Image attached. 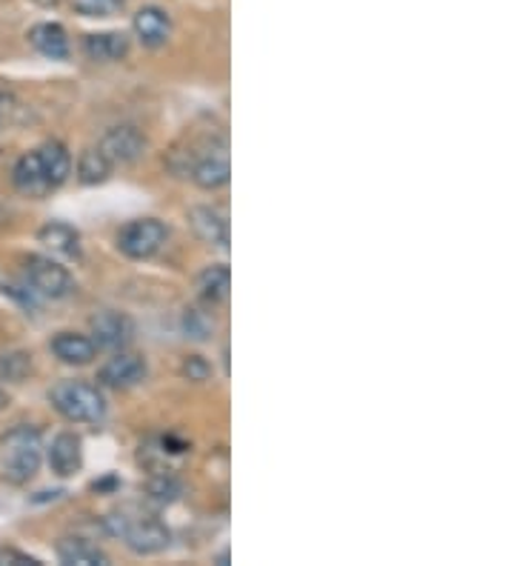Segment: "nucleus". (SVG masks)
Instances as JSON below:
<instances>
[{
  "instance_id": "obj_1",
  "label": "nucleus",
  "mask_w": 514,
  "mask_h": 566,
  "mask_svg": "<svg viewBox=\"0 0 514 566\" xmlns=\"http://www.w3.org/2000/svg\"><path fill=\"white\" fill-rule=\"evenodd\" d=\"M41 463L43 438L34 427L21 423L0 438V472H3V481H9L12 486L29 484L41 470Z\"/></svg>"
},
{
  "instance_id": "obj_2",
  "label": "nucleus",
  "mask_w": 514,
  "mask_h": 566,
  "mask_svg": "<svg viewBox=\"0 0 514 566\" xmlns=\"http://www.w3.org/2000/svg\"><path fill=\"white\" fill-rule=\"evenodd\" d=\"M49 401L72 423H101L106 418V398L90 380H61L49 389Z\"/></svg>"
},
{
  "instance_id": "obj_3",
  "label": "nucleus",
  "mask_w": 514,
  "mask_h": 566,
  "mask_svg": "<svg viewBox=\"0 0 514 566\" xmlns=\"http://www.w3.org/2000/svg\"><path fill=\"white\" fill-rule=\"evenodd\" d=\"M183 172L189 175L200 189H206V192H214V189L227 187L229 175H232L227 140L212 138L200 146H192V149L186 153Z\"/></svg>"
},
{
  "instance_id": "obj_4",
  "label": "nucleus",
  "mask_w": 514,
  "mask_h": 566,
  "mask_svg": "<svg viewBox=\"0 0 514 566\" xmlns=\"http://www.w3.org/2000/svg\"><path fill=\"white\" fill-rule=\"evenodd\" d=\"M106 526H109L112 535L124 538V544L135 555H158L171 544V532L166 530L164 521L151 518V515H137V518L112 515V518H106Z\"/></svg>"
},
{
  "instance_id": "obj_5",
  "label": "nucleus",
  "mask_w": 514,
  "mask_h": 566,
  "mask_svg": "<svg viewBox=\"0 0 514 566\" xmlns=\"http://www.w3.org/2000/svg\"><path fill=\"white\" fill-rule=\"evenodd\" d=\"M23 283L34 295L52 297V301H61L75 292V277L69 275L66 266L43 255L23 258Z\"/></svg>"
},
{
  "instance_id": "obj_6",
  "label": "nucleus",
  "mask_w": 514,
  "mask_h": 566,
  "mask_svg": "<svg viewBox=\"0 0 514 566\" xmlns=\"http://www.w3.org/2000/svg\"><path fill=\"white\" fill-rule=\"evenodd\" d=\"M166 235H169V229L158 218H137L117 232L115 243L132 261H146V258L158 255L160 247L166 243Z\"/></svg>"
},
{
  "instance_id": "obj_7",
  "label": "nucleus",
  "mask_w": 514,
  "mask_h": 566,
  "mask_svg": "<svg viewBox=\"0 0 514 566\" xmlns=\"http://www.w3.org/2000/svg\"><path fill=\"white\" fill-rule=\"evenodd\" d=\"M146 138L137 126H112L101 140V149L112 166H132L146 155Z\"/></svg>"
},
{
  "instance_id": "obj_8",
  "label": "nucleus",
  "mask_w": 514,
  "mask_h": 566,
  "mask_svg": "<svg viewBox=\"0 0 514 566\" xmlns=\"http://www.w3.org/2000/svg\"><path fill=\"white\" fill-rule=\"evenodd\" d=\"M90 329H92V344L97 349H126V346L135 340V324H132L129 315L117 310H103L97 312L95 318L90 321Z\"/></svg>"
},
{
  "instance_id": "obj_9",
  "label": "nucleus",
  "mask_w": 514,
  "mask_h": 566,
  "mask_svg": "<svg viewBox=\"0 0 514 566\" xmlns=\"http://www.w3.org/2000/svg\"><path fill=\"white\" fill-rule=\"evenodd\" d=\"M146 375H149V366H146V360L140 358V355L117 349V355H112V358L101 366L97 380L109 389H132L137 387V384H144Z\"/></svg>"
},
{
  "instance_id": "obj_10",
  "label": "nucleus",
  "mask_w": 514,
  "mask_h": 566,
  "mask_svg": "<svg viewBox=\"0 0 514 566\" xmlns=\"http://www.w3.org/2000/svg\"><path fill=\"white\" fill-rule=\"evenodd\" d=\"M132 29H135V38L146 49H160L171 38V18L166 9L144 7L137 9L135 18H132Z\"/></svg>"
},
{
  "instance_id": "obj_11",
  "label": "nucleus",
  "mask_w": 514,
  "mask_h": 566,
  "mask_svg": "<svg viewBox=\"0 0 514 566\" xmlns=\"http://www.w3.org/2000/svg\"><path fill=\"white\" fill-rule=\"evenodd\" d=\"M189 223H192L195 235L200 241L212 243V247L229 249V218L218 207H192L189 209Z\"/></svg>"
},
{
  "instance_id": "obj_12",
  "label": "nucleus",
  "mask_w": 514,
  "mask_h": 566,
  "mask_svg": "<svg viewBox=\"0 0 514 566\" xmlns=\"http://www.w3.org/2000/svg\"><path fill=\"white\" fill-rule=\"evenodd\" d=\"M49 467L55 472L57 478H72L81 472L83 467V443L75 432H61L55 436L52 447L46 449Z\"/></svg>"
},
{
  "instance_id": "obj_13",
  "label": "nucleus",
  "mask_w": 514,
  "mask_h": 566,
  "mask_svg": "<svg viewBox=\"0 0 514 566\" xmlns=\"http://www.w3.org/2000/svg\"><path fill=\"white\" fill-rule=\"evenodd\" d=\"M12 180L18 192L27 195V198H46L49 192H55L52 184H49L46 172H43V164L38 158V153H27L12 169Z\"/></svg>"
},
{
  "instance_id": "obj_14",
  "label": "nucleus",
  "mask_w": 514,
  "mask_h": 566,
  "mask_svg": "<svg viewBox=\"0 0 514 566\" xmlns=\"http://www.w3.org/2000/svg\"><path fill=\"white\" fill-rule=\"evenodd\" d=\"M83 52L95 63L124 61L129 55V35H124V32H95V35H86Z\"/></svg>"
},
{
  "instance_id": "obj_15",
  "label": "nucleus",
  "mask_w": 514,
  "mask_h": 566,
  "mask_svg": "<svg viewBox=\"0 0 514 566\" xmlns=\"http://www.w3.org/2000/svg\"><path fill=\"white\" fill-rule=\"evenodd\" d=\"M52 353L61 364L69 366H86L95 360L97 346L92 344V338L86 335H77V332H57L52 338Z\"/></svg>"
},
{
  "instance_id": "obj_16",
  "label": "nucleus",
  "mask_w": 514,
  "mask_h": 566,
  "mask_svg": "<svg viewBox=\"0 0 514 566\" xmlns=\"http://www.w3.org/2000/svg\"><path fill=\"white\" fill-rule=\"evenodd\" d=\"M29 43H32L43 57H52V61H66L69 52H72L66 29H63L61 23H38V27H32Z\"/></svg>"
},
{
  "instance_id": "obj_17",
  "label": "nucleus",
  "mask_w": 514,
  "mask_h": 566,
  "mask_svg": "<svg viewBox=\"0 0 514 566\" xmlns=\"http://www.w3.org/2000/svg\"><path fill=\"white\" fill-rule=\"evenodd\" d=\"M34 153L41 158L43 172H46L52 189H61L69 180V175H72V155H69L66 146H63L61 140H46V144L38 146Z\"/></svg>"
},
{
  "instance_id": "obj_18",
  "label": "nucleus",
  "mask_w": 514,
  "mask_h": 566,
  "mask_svg": "<svg viewBox=\"0 0 514 566\" xmlns=\"http://www.w3.org/2000/svg\"><path fill=\"white\" fill-rule=\"evenodd\" d=\"M57 558L66 566H106L109 555L101 546L86 538H63L57 541Z\"/></svg>"
},
{
  "instance_id": "obj_19",
  "label": "nucleus",
  "mask_w": 514,
  "mask_h": 566,
  "mask_svg": "<svg viewBox=\"0 0 514 566\" xmlns=\"http://www.w3.org/2000/svg\"><path fill=\"white\" fill-rule=\"evenodd\" d=\"M198 290L206 304H227L229 290H232V272H229L227 263L206 266L198 277Z\"/></svg>"
},
{
  "instance_id": "obj_20",
  "label": "nucleus",
  "mask_w": 514,
  "mask_h": 566,
  "mask_svg": "<svg viewBox=\"0 0 514 566\" xmlns=\"http://www.w3.org/2000/svg\"><path fill=\"white\" fill-rule=\"evenodd\" d=\"M38 241L46 249H52L55 255L81 258V235H77V229L69 227V223H46V227L38 232Z\"/></svg>"
},
{
  "instance_id": "obj_21",
  "label": "nucleus",
  "mask_w": 514,
  "mask_h": 566,
  "mask_svg": "<svg viewBox=\"0 0 514 566\" xmlns=\"http://www.w3.org/2000/svg\"><path fill=\"white\" fill-rule=\"evenodd\" d=\"M109 175H112V164L106 160V155H103L97 146L83 149L81 158H77V180H81L83 187H97V184H103Z\"/></svg>"
},
{
  "instance_id": "obj_22",
  "label": "nucleus",
  "mask_w": 514,
  "mask_h": 566,
  "mask_svg": "<svg viewBox=\"0 0 514 566\" xmlns=\"http://www.w3.org/2000/svg\"><path fill=\"white\" fill-rule=\"evenodd\" d=\"M29 375H32V355L29 353L0 355V380H9V384H23Z\"/></svg>"
},
{
  "instance_id": "obj_23",
  "label": "nucleus",
  "mask_w": 514,
  "mask_h": 566,
  "mask_svg": "<svg viewBox=\"0 0 514 566\" xmlns=\"http://www.w3.org/2000/svg\"><path fill=\"white\" fill-rule=\"evenodd\" d=\"M146 495H149L151 501H158V504H171V501H178L180 484L169 475V472H155V475L149 478V484H146Z\"/></svg>"
},
{
  "instance_id": "obj_24",
  "label": "nucleus",
  "mask_w": 514,
  "mask_h": 566,
  "mask_svg": "<svg viewBox=\"0 0 514 566\" xmlns=\"http://www.w3.org/2000/svg\"><path fill=\"white\" fill-rule=\"evenodd\" d=\"M183 332H186V338H192V340H209L212 338V332H214V321L209 312L203 310H186L183 312Z\"/></svg>"
},
{
  "instance_id": "obj_25",
  "label": "nucleus",
  "mask_w": 514,
  "mask_h": 566,
  "mask_svg": "<svg viewBox=\"0 0 514 566\" xmlns=\"http://www.w3.org/2000/svg\"><path fill=\"white\" fill-rule=\"evenodd\" d=\"M126 0H72L75 12L86 14V18H109V14L120 12Z\"/></svg>"
},
{
  "instance_id": "obj_26",
  "label": "nucleus",
  "mask_w": 514,
  "mask_h": 566,
  "mask_svg": "<svg viewBox=\"0 0 514 566\" xmlns=\"http://www.w3.org/2000/svg\"><path fill=\"white\" fill-rule=\"evenodd\" d=\"M212 364H209L203 355H189V358H183V364H180L183 380H192V384H206V380L212 378Z\"/></svg>"
},
{
  "instance_id": "obj_27",
  "label": "nucleus",
  "mask_w": 514,
  "mask_h": 566,
  "mask_svg": "<svg viewBox=\"0 0 514 566\" xmlns=\"http://www.w3.org/2000/svg\"><path fill=\"white\" fill-rule=\"evenodd\" d=\"M14 112H18V104H14L12 97L0 92V129H3V126H9V120H12Z\"/></svg>"
},
{
  "instance_id": "obj_28",
  "label": "nucleus",
  "mask_w": 514,
  "mask_h": 566,
  "mask_svg": "<svg viewBox=\"0 0 514 566\" xmlns=\"http://www.w3.org/2000/svg\"><path fill=\"white\" fill-rule=\"evenodd\" d=\"M9 407V395L3 392V389H0V412H3V409Z\"/></svg>"
},
{
  "instance_id": "obj_29",
  "label": "nucleus",
  "mask_w": 514,
  "mask_h": 566,
  "mask_svg": "<svg viewBox=\"0 0 514 566\" xmlns=\"http://www.w3.org/2000/svg\"><path fill=\"white\" fill-rule=\"evenodd\" d=\"M214 560H218V564H220V566H227V564H229V553H220V555H218V558H214Z\"/></svg>"
}]
</instances>
